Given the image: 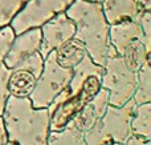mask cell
I'll list each match as a JSON object with an SVG mask.
<instances>
[{"label":"cell","mask_w":151,"mask_h":145,"mask_svg":"<svg viewBox=\"0 0 151 145\" xmlns=\"http://www.w3.org/2000/svg\"><path fill=\"white\" fill-rule=\"evenodd\" d=\"M1 119L8 141L16 145H47L50 133L48 108H35L29 97L9 96Z\"/></svg>","instance_id":"obj_1"},{"label":"cell","mask_w":151,"mask_h":145,"mask_svg":"<svg viewBox=\"0 0 151 145\" xmlns=\"http://www.w3.org/2000/svg\"><path fill=\"white\" fill-rule=\"evenodd\" d=\"M65 13L76 25L74 37L85 45L86 52L94 63L104 65L110 47V24L104 15L101 3L74 0Z\"/></svg>","instance_id":"obj_2"},{"label":"cell","mask_w":151,"mask_h":145,"mask_svg":"<svg viewBox=\"0 0 151 145\" xmlns=\"http://www.w3.org/2000/svg\"><path fill=\"white\" fill-rule=\"evenodd\" d=\"M137 104L129 100L122 107L107 105L105 115L88 130L83 132L86 145H109L126 143L131 136L130 121Z\"/></svg>","instance_id":"obj_3"},{"label":"cell","mask_w":151,"mask_h":145,"mask_svg":"<svg viewBox=\"0 0 151 145\" xmlns=\"http://www.w3.org/2000/svg\"><path fill=\"white\" fill-rule=\"evenodd\" d=\"M138 81V72L130 69L122 56L110 45L104 64L102 88L109 93V105L122 107L134 96Z\"/></svg>","instance_id":"obj_4"},{"label":"cell","mask_w":151,"mask_h":145,"mask_svg":"<svg viewBox=\"0 0 151 145\" xmlns=\"http://www.w3.org/2000/svg\"><path fill=\"white\" fill-rule=\"evenodd\" d=\"M72 69L63 68L55 59V51L44 59V67L37 77L29 100L35 108H48L55 97L69 85Z\"/></svg>","instance_id":"obj_5"},{"label":"cell","mask_w":151,"mask_h":145,"mask_svg":"<svg viewBox=\"0 0 151 145\" xmlns=\"http://www.w3.org/2000/svg\"><path fill=\"white\" fill-rule=\"evenodd\" d=\"M74 0H29L12 20L11 27L15 33H21L29 28L41 27L55 15L65 12Z\"/></svg>","instance_id":"obj_6"},{"label":"cell","mask_w":151,"mask_h":145,"mask_svg":"<svg viewBox=\"0 0 151 145\" xmlns=\"http://www.w3.org/2000/svg\"><path fill=\"white\" fill-rule=\"evenodd\" d=\"M40 31H41L40 53L45 59L52 51L57 49L64 43L73 39L76 25L65 12H61L45 21L40 27Z\"/></svg>","instance_id":"obj_7"},{"label":"cell","mask_w":151,"mask_h":145,"mask_svg":"<svg viewBox=\"0 0 151 145\" xmlns=\"http://www.w3.org/2000/svg\"><path fill=\"white\" fill-rule=\"evenodd\" d=\"M85 104L86 103L78 93L70 95L68 87L64 88L48 107L50 132H58L65 129L74 120V117Z\"/></svg>","instance_id":"obj_8"},{"label":"cell","mask_w":151,"mask_h":145,"mask_svg":"<svg viewBox=\"0 0 151 145\" xmlns=\"http://www.w3.org/2000/svg\"><path fill=\"white\" fill-rule=\"evenodd\" d=\"M40 44H41L40 27L29 28L21 33H17L4 59V65L9 69L19 67L25 60L40 53Z\"/></svg>","instance_id":"obj_9"},{"label":"cell","mask_w":151,"mask_h":145,"mask_svg":"<svg viewBox=\"0 0 151 145\" xmlns=\"http://www.w3.org/2000/svg\"><path fill=\"white\" fill-rule=\"evenodd\" d=\"M107 105H109V93L102 88L90 101H88L82 107V109L78 112L70 124L81 132H85L104 116Z\"/></svg>","instance_id":"obj_10"},{"label":"cell","mask_w":151,"mask_h":145,"mask_svg":"<svg viewBox=\"0 0 151 145\" xmlns=\"http://www.w3.org/2000/svg\"><path fill=\"white\" fill-rule=\"evenodd\" d=\"M101 5L110 25L125 20H135L145 11L138 0H104Z\"/></svg>","instance_id":"obj_11"},{"label":"cell","mask_w":151,"mask_h":145,"mask_svg":"<svg viewBox=\"0 0 151 145\" xmlns=\"http://www.w3.org/2000/svg\"><path fill=\"white\" fill-rule=\"evenodd\" d=\"M134 39H141L143 41V32H142V28L139 25L138 19L119 21V23L110 25L109 29L110 45L119 55L123 52L126 45Z\"/></svg>","instance_id":"obj_12"},{"label":"cell","mask_w":151,"mask_h":145,"mask_svg":"<svg viewBox=\"0 0 151 145\" xmlns=\"http://www.w3.org/2000/svg\"><path fill=\"white\" fill-rule=\"evenodd\" d=\"M37 81V76L32 71L25 68L11 69L7 87L9 96L15 97H29Z\"/></svg>","instance_id":"obj_13"},{"label":"cell","mask_w":151,"mask_h":145,"mask_svg":"<svg viewBox=\"0 0 151 145\" xmlns=\"http://www.w3.org/2000/svg\"><path fill=\"white\" fill-rule=\"evenodd\" d=\"M86 55L88 52L85 45L76 37L68 40L57 49H55V59L57 64L66 69H73Z\"/></svg>","instance_id":"obj_14"},{"label":"cell","mask_w":151,"mask_h":145,"mask_svg":"<svg viewBox=\"0 0 151 145\" xmlns=\"http://www.w3.org/2000/svg\"><path fill=\"white\" fill-rule=\"evenodd\" d=\"M131 135L151 138V103L137 104L130 121Z\"/></svg>","instance_id":"obj_15"},{"label":"cell","mask_w":151,"mask_h":145,"mask_svg":"<svg viewBox=\"0 0 151 145\" xmlns=\"http://www.w3.org/2000/svg\"><path fill=\"white\" fill-rule=\"evenodd\" d=\"M150 53L151 51L147 49V47L141 39H134L125 47L121 56L129 68L138 72L145 64V61L150 59Z\"/></svg>","instance_id":"obj_16"},{"label":"cell","mask_w":151,"mask_h":145,"mask_svg":"<svg viewBox=\"0 0 151 145\" xmlns=\"http://www.w3.org/2000/svg\"><path fill=\"white\" fill-rule=\"evenodd\" d=\"M133 100L135 104L151 103V65L150 59L145 61V64L138 71V81L134 92Z\"/></svg>","instance_id":"obj_17"},{"label":"cell","mask_w":151,"mask_h":145,"mask_svg":"<svg viewBox=\"0 0 151 145\" xmlns=\"http://www.w3.org/2000/svg\"><path fill=\"white\" fill-rule=\"evenodd\" d=\"M47 145H86L83 132L69 124L65 129L58 132H50Z\"/></svg>","instance_id":"obj_18"},{"label":"cell","mask_w":151,"mask_h":145,"mask_svg":"<svg viewBox=\"0 0 151 145\" xmlns=\"http://www.w3.org/2000/svg\"><path fill=\"white\" fill-rule=\"evenodd\" d=\"M28 0H0V28L11 25Z\"/></svg>","instance_id":"obj_19"},{"label":"cell","mask_w":151,"mask_h":145,"mask_svg":"<svg viewBox=\"0 0 151 145\" xmlns=\"http://www.w3.org/2000/svg\"><path fill=\"white\" fill-rule=\"evenodd\" d=\"M15 36H16V33L11 25L0 28V64L4 63V59L7 56L8 49H9Z\"/></svg>","instance_id":"obj_20"},{"label":"cell","mask_w":151,"mask_h":145,"mask_svg":"<svg viewBox=\"0 0 151 145\" xmlns=\"http://www.w3.org/2000/svg\"><path fill=\"white\" fill-rule=\"evenodd\" d=\"M9 72L11 69L7 68L4 65V63L0 64V117H1L3 112H4L5 104H7V100L9 97V92H8V87H7Z\"/></svg>","instance_id":"obj_21"},{"label":"cell","mask_w":151,"mask_h":145,"mask_svg":"<svg viewBox=\"0 0 151 145\" xmlns=\"http://www.w3.org/2000/svg\"><path fill=\"white\" fill-rule=\"evenodd\" d=\"M139 25L143 32V43L147 49L151 51V9H145L138 16Z\"/></svg>","instance_id":"obj_22"},{"label":"cell","mask_w":151,"mask_h":145,"mask_svg":"<svg viewBox=\"0 0 151 145\" xmlns=\"http://www.w3.org/2000/svg\"><path fill=\"white\" fill-rule=\"evenodd\" d=\"M125 145H151V138H143V137H139V136L131 135L126 140Z\"/></svg>","instance_id":"obj_23"},{"label":"cell","mask_w":151,"mask_h":145,"mask_svg":"<svg viewBox=\"0 0 151 145\" xmlns=\"http://www.w3.org/2000/svg\"><path fill=\"white\" fill-rule=\"evenodd\" d=\"M8 143V137H7V132L4 128V123L3 119L0 117V145H7Z\"/></svg>","instance_id":"obj_24"},{"label":"cell","mask_w":151,"mask_h":145,"mask_svg":"<svg viewBox=\"0 0 151 145\" xmlns=\"http://www.w3.org/2000/svg\"><path fill=\"white\" fill-rule=\"evenodd\" d=\"M143 9H151V0H138Z\"/></svg>","instance_id":"obj_25"},{"label":"cell","mask_w":151,"mask_h":145,"mask_svg":"<svg viewBox=\"0 0 151 145\" xmlns=\"http://www.w3.org/2000/svg\"><path fill=\"white\" fill-rule=\"evenodd\" d=\"M89 1H94V3H102L104 0H89Z\"/></svg>","instance_id":"obj_26"},{"label":"cell","mask_w":151,"mask_h":145,"mask_svg":"<svg viewBox=\"0 0 151 145\" xmlns=\"http://www.w3.org/2000/svg\"><path fill=\"white\" fill-rule=\"evenodd\" d=\"M7 145H16V144H13V143H11V141H8Z\"/></svg>","instance_id":"obj_27"},{"label":"cell","mask_w":151,"mask_h":145,"mask_svg":"<svg viewBox=\"0 0 151 145\" xmlns=\"http://www.w3.org/2000/svg\"><path fill=\"white\" fill-rule=\"evenodd\" d=\"M28 1H29V0H28Z\"/></svg>","instance_id":"obj_28"}]
</instances>
